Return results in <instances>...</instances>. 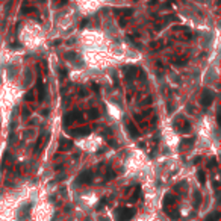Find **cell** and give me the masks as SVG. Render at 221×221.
Wrapping results in <instances>:
<instances>
[{"label": "cell", "instance_id": "1", "mask_svg": "<svg viewBox=\"0 0 221 221\" xmlns=\"http://www.w3.org/2000/svg\"><path fill=\"white\" fill-rule=\"evenodd\" d=\"M118 214V221H129L132 217L135 215V209L132 208H120L117 210Z\"/></svg>", "mask_w": 221, "mask_h": 221}, {"label": "cell", "instance_id": "2", "mask_svg": "<svg viewBox=\"0 0 221 221\" xmlns=\"http://www.w3.org/2000/svg\"><path fill=\"white\" fill-rule=\"evenodd\" d=\"M92 180V171H83L79 174V177L76 179L74 185H77V186H80V185H86L90 183Z\"/></svg>", "mask_w": 221, "mask_h": 221}, {"label": "cell", "instance_id": "3", "mask_svg": "<svg viewBox=\"0 0 221 221\" xmlns=\"http://www.w3.org/2000/svg\"><path fill=\"white\" fill-rule=\"evenodd\" d=\"M212 102H214V91L205 90L203 91V95H201V104L205 106V108H208Z\"/></svg>", "mask_w": 221, "mask_h": 221}, {"label": "cell", "instance_id": "4", "mask_svg": "<svg viewBox=\"0 0 221 221\" xmlns=\"http://www.w3.org/2000/svg\"><path fill=\"white\" fill-rule=\"evenodd\" d=\"M82 114L80 112H70L68 115H65V118H64V126H68V124H71V123L76 120V118H79Z\"/></svg>", "mask_w": 221, "mask_h": 221}, {"label": "cell", "instance_id": "5", "mask_svg": "<svg viewBox=\"0 0 221 221\" xmlns=\"http://www.w3.org/2000/svg\"><path fill=\"white\" fill-rule=\"evenodd\" d=\"M90 132H91L90 127H79V129L71 130L70 133H71L73 136H85V135H90Z\"/></svg>", "mask_w": 221, "mask_h": 221}, {"label": "cell", "instance_id": "6", "mask_svg": "<svg viewBox=\"0 0 221 221\" xmlns=\"http://www.w3.org/2000/svg\"><path fill=\"white\" fill-rule=\"evenodd\" d=\"M59 150H70V148H71L73 147V143H71V141H70V139H61L59 141Z\"/></svg>", "mask_w": 221, "mask_h": 221}, {"label": "cell", "instance_id": "7", "mask_svg": "<svg viewBox=\"0 0 221 221\" xmlns=\"http://www.w3.org/2000/svg\"><path fill=\"white\" fill-rule=\"evenodd\" d=\"M174 203H176V197L171 196V194H167L165 198H164V205H165V208H168V206L174 205Z\"/></svg>", "mask_w": 221, "mask_h": 221}, {"label": "cell", "instance_id": "8", "mask_svg": "<svg viewBox=\"0 0 221 221\" xmlns=\"http://www.w3.org/2000/svg\"><path fill=\"white\" fill-rule=\"evenodd\" d=\"M129 71H126L124 73V77L127 79V80H132L135 76H136V68H133V67H130V68H127Z\"/></svg>", "mask_w": 221, "mask_h": 221}, {"label": "cell", "instance_id": "9", "mask_svg": "<svg viewBox=\"0 0 221 221\" xmlns=\"http://www.w3.org/2000/svg\"><path fill=\"white\" fill-rule=\"evenodd\" d=\"M38 92H40V102H42L44 97H46V90H44V83L41 80H38Z\"/></svg>", "mask_w": 221, "mask_h": 221}, {"label": "cell", "instance_id": "10", "mask_svg": "<svg viewBox=\"0 0 221 221\" xmlns=\"http://www.w3.org/2000/svg\"><path fill=\"white\" fill-rule=\"evenodd\" d=\"M127 129H129V132H130V136H132V138H138V136H139L138 129L132 124V123H129V124H127Z\"/></svg>", "mask_w": 221, "mask_h": 221}, {"label": "cell", "instance_id": "11", "mask_svg": "<svg viewBox=\"0 0 221 221\" xmlns=\"http://www.w3.org/2000/svg\"><path fill=\"white\" fill-rule=\"evenodd\" d=\"M220 217H221V214H220L218 210H217V212H212V214H209V215L206 217V221H218Z\"/></svg>", "mask_w": 221, "mask_h": 221}, {"label": "cell", "instance_id": "12", "mask_svg": "<svg viewBox=\"0 0 221 221\" xmlns=\"http://www.w3.org/2000/svg\"><path fill=\"white\" fill-rule=\"evenodd\" d=\"M64 58L68 61H74V59H79V55L76 52H67V53H64Z\"/></svg>", "mask_w": 221, "mask_h": 221}, {"label": "cell", "instance_id": "13", "mask_svg": "<svg viewBox=\"0 0 221 221\" xmlns=\"http://www.w3.org/2000/svg\"><path fill=\"white\" fill-rule=\"evenodd\" d=\"M88 117H90L91 120H95L97 117H99V111H97L95 108H91L90 111H88Z\"/></svg>", "mask_w": 221, "mask_h": 221}, {"label": "cell", "instance_id": "14", "mask_svg": "<svg viewBox=\"0 0 221 221\" xmlns=\"http://www.w3.org/2000/svg\"><path fill=\"white\" fill-rule=\"evenodd\" d=\"M197 174H198V180H200V183H201V185H205V183H206V174H205V171H201V170H200Z\"/></svg>", "mask_w": 221, "mask_h": 221}, {"label": "cell", "instance_id": "15", "mask_svg": "<svg viewBox=\"0 0 221 221\" xmlns=\"http://www.w3.org/2000/svg\"><path fill=\"white\" fill-rule=\"evenodd\" d=\"M42 141H44V136H41V138H38V141H37V147H35V153H38L40 150H41V145H42Z\"/></svg>", "mask_w": 221, "mask_h": 221}, {"label": "cell", "instance_id": "16", "mask_svg": "<svg viewBox=\"0 0 221 221\" xmlns=\"http://www.w3.org/2000/svg\"><path fill=\"white\" fill-rule=\"evenodd\" d=\"M139 192H141V188H139V186H136V189H135V192H133V196L130 197V200H132V201L138 200V197H139Z\"/></svg>", "mask_w": 221, "mask_h": 221}, {"label": "cell", "instance_id": "17", "mask_svg": "<svg viewBox=\"0 0 221 221\" xmlns=\"http://www.w3.org/2000/svg\"><path fill=\"white\" fill-rule=\"evenodd\" d=\"M200 201H201V196H200V192H196V201H194V206L198 208V206H200Z\"/></svg>", "mask_w": 221, "mask_h": 221}, {"label": "cell", "instance_id": "18", "mask_svg": "<svg viewBox=\"0 0 221 221\" xmlns=\"http://www.w3.org/2000/svg\"><path fill=\"white\" fill-rule=\"evenodd\" d=\"M168 215H170V218L171 220H179V217H180V214L177 210H174V212H168Z\"/></svg>", "mask_w": 221, "mask_h": 221}, {"label": "cell", "instance_id": "19", "mask_svg": "<svg viewBox=\"0 0 221 221\" xmlns=\"http://www.w3.org/2000/svg\"><path fill=\"white\" fill-rule=\"evenodd\" d=\"M208 167H209V168H214V167H217V159H215V157L210 159V162L208 164Z\"/></svg>", "mask_w": 221, "mask_h": 221}, {"label": "cell", "instance_id": "20", "mask_svg": "<svg viewBox=\"0 0 221 221\" xmlns=\"http://www.w3.org/2000/svg\"><path fill=\"white\" fill-rule=\"evenodd\" d=\"M106 205V198H103L102 201H99V205H97V209H100V208H103Z\"/></svg>", "mask_w": 221, "mask_h": 221}, {"label": "cell", "instance_id": "21", "mask_svg": "<svg viewBox=\"0 0 221 221\" xmlns=\"http://www.w3.org/2000/svg\"><path fill=\"white\" fill-rule=\"evenodd\" d=\"M26 100H32L33 99V92H29V94H26V97H24Z\"/></svg>", "mask_w": 221, "mask_h": 221}, {"label": "cell", "instance_id": "22", "mask_svg": "<svg viewBox=\"0 0 221 221\" xmlns=\"http://www.w3.org/2000/svg\"><path fill=\"white\" fill-rule=\"evenodd\" d=\"M92 90H94L95 92H99V91H100V88H99V85H97V83H92Z\"/></svg>", "mask_w": 221, "mask_h": 221}, {"label": "cell", "instance_id": "23", "mask_svg": "<svg viewBox=\"0 0 221 221\" xmlns=\"http://www.w3.org/2000/svg\"><path fill=\"white\" fill-rule=\"evenodd\" d=\"M59 71H61V79H62V77H65V76H67V73H65V71H67V70H62V68H61V70H59Z\"/></svg>", "mask_w": 221, "mask_h": 221}, {"label": "cell", "instance_id": "24", "mask_svg": "<svg viewBox=\"0 0 221 221\" xmlns=\"http://www.w3.org/2000/svg\"><path fill=\"white\" fill-rule=\"evenodd\" d=\"M29 114H30V111H29V109H24V111H23V117H28Z\"/></svg>", "mask_w": 221, "mask_h": 221}, {"label": "cell", "instance_id": "25", "mask_svg": "<svg viewBox=\"0 0 221 221\" xmlns=\"http://www.w3.org/2000/svg\"><path fill=\"white\" fill-rule=\"evenodd\" d=\"M61 42H62V41H61V40H56L55 42H53V46H59V44H61Z\"/></svg>", "mask_w": 221, "mask_h": 221}, {"label": "cell", "instance_id": "26", "mask_svg": "<svg viewBox=\"0 0 221 221\" xmlns=\"http://www.w3.org/2000/svg\"><path fill=\"white\" fill-rule=\"evenodd\" d=\"M85 94H86V91H85V90H80V95L85 97Z\"/></svg>", "mask_w": 221, "mask_h": 221}, {"label": "cell", "instance_id": "27", "mask_svg": "<svg viewBox=\"0 0 221 221\" xmlns=\"http://www.w3.org/2000/svg\"><path fill=\"white\" fill-rule=\"evenodd\" d=\"M155 2H156V0H152V3H155Z\"/></svg>", "mask_w": 221, "mask_h": 221}]
</instances>
